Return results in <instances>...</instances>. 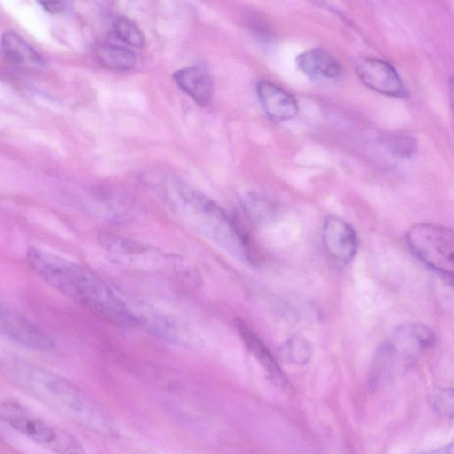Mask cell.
Listing matches in <instances>:
<instances>
[{"label":"cell","mask_w":454,"mask_h":454,"mask_svg":"<svg viewBox=\"0 0 454 454\" xmlns=\"http://www.w3.org/2000/svg\"><path fill=\"white\" fill-rule=\"evenodd\" d=\"M27 260L48 285L101 321L122 328L142 325L140 316L87 267L35 247L27 249Z\"/></svg>","instance_id":"1"},{"label":"cell","mask_w":454,"mask_h":454,"mask_svg":"<svg viewBox=\"0 0 454 454\" xmlns=\"http://www.w3.org/2000/svg\"><path fill=\"white\" fill-rule=\"evenodd\" d=\"M2 371L14 384L51 408L98 434L113 435L111 417L73 383L51 370L7 356Z\"/></svg>","instance_id":"2"},{"label":"cell","mask_w":454,"mask_h":454,"mask_svg":"<svg viewBox=\"0 0 454 454\" xmlns=\"http://www.w3.org/2000/svg\"><path fill=\"white\" fill-rule=\"evenodd\" d=\"M173 202L192 226L222 249L247 263H254L248 238L216 202L180 181L172 184Z\"/></svg>","instance_id":"3"},{"label":"cell","mask_w":454,"mask_h":454,"mask_svg":"<svg viewBox=\"0 0 454 454\" xmlns=\"http://www.w3.org/2000/svg\"><path fill=\"white\" fill-rule=\"evenodd\" d=\"M434 342V331L422 323H406L398 326L376 352L369 377L372 388L387 380L396 366L410 363Z\"/></svg>","instance_id":"4"},{"label":"cell","mask_w":454,"mask_h":454,"mask_svg":"<svg viewBox=\"0 0 454 454\" xmlns=\"http://www.w3.org/2000/svg\"><path fill=\"white\" fill-rule=\"evenodd\" d=\"M0 417L12 429L49 451L85 454L82 443L73 434L38 417L15 400L2 403Z\"/></svg>","instance_id":"5"},{"label":"cell","mask_w":454,"mask_h":454,"mask_svg":"<svg viewBox=\"0 0 454 454\" xmlns=\"http://www.w3.org/2000/svg\"><path fill=\"white\" fill-rule=\"evenodd\" d=\"M406 240L422 262L454 279V230L439 223H419L408 230Z\"/></svg>","instance_id":"6"},{"label":"cell","mask_w":454,"mask_h":454,"mask_svg":"<svg viewBox=\"0 0 454 454\" xmlns=\"http://www.w3.org/2000/svg\"><path fill=\"white\" fill-rule=\"evenodd\" d=\"M0 329L6 339L27 348L48 351L55 345L54 340L47 332L20 313L3 305L0 312Z\"/></svg>","instance_id":"7"},{"label":"cell","mask_w":454,"mask_h":454,"mask_svg":"<svg viewBox=\"0 0 454 454\" xmlns=\"http://www.w3.org/2000/svg\"><path fill=\"white\" fill-rule=\"evenodd\" d=\"M322 240L330 256L341 263L350 262L358 250L359 240L356 230L340 216L329 215L325 219Z\"/></svg>","instance_id":"8"},{"label":"cell","mask_w":454,"mask_h":454,"mask_svg":"<svg viewBox=\"0 0 454 454\" xmlns=\"http://www.w3.org/2000/svg\"><path fill=\"white\" fill-rule=\"evenodd\" d=\"M142 325L154 336L165 341L183 348H200L203 340L184 321L175 316L153 312L140 315Z\"/></svg>","instance_id":"9"},{"label":"cell","mask_w":454,"mask_h":454,"mask_svg":"<svg viewBox=\"0 0 454 454\" xmlns=\"http://www.w3.org/2000/svg\"><path fill=\"white\" fill-rule=\"evenodd\" d=\"M356 71L361 82L378 93L395 98L405 95L401 77L385 60L376 58L363 59L356 64Z\"/></svg>","instance_id":"10"},{"label":"cell","mask_w":454,"mask_h":454,"mask_svg":"<svg viewBox=\"0 0 454 454\" xmlns=\"http://www.w3.org/2000/svg\"><path fill=\"white\" fill-rule=\"evenodd\" d=\"M256 93L264 113L271 121L281 122L297 114L295 98L279 86L262 80L256 85Z\"/></svg>","instance_id":"11"},{"label":"cell","mask_w":454,"mask_h":454,"mask_svg":"<svg viewBox=\"0 0 454 454\" xmlns=\"http://www.w3.org/2000/svg\"><path fill=\"white\" fill-rule=\"evenodd\" d=\"M176 85L199 106H208L214 96V83L208 70L193 65L176 70L173 74Z\"/></svg>","instance_id":"12"},{"label":"cell","mask_w":454,"mask_h":454,"mask_svg":"<svg viewBox=\"0 0 454 454\" xmlns=\"http://www.w3.org/2000/svg\"><path fill=\"white\" fill-rule=\"evenodd\" d=\"M1 52L12 65L27 70H41L46 66L44 58L20 35L5 31L1 37Z\"/></svg>","instance_id":"13"},{"label":"cell","mask_w":454,"mask_h":454,"mask_svg":"<svg viewBox=\"0 0 454 454\" xmlns=\"http://www.w3.org/2000/svg\"><path fill=\"white\" fill-rule=\"evenodd\" d=\"M299 69L313 81L338 79L342 72L341 65L327 51L320 48L309 49L296 58Z\"/></svg>","instance_id":"14"},{"label":"cell","mask_w":454,"mask_h":454,"mask_svg":"<svg viewBox=\"0 0 454 454\" xmlns=\"http://www.w3.org/2000/svg\"><path fill=\"white\" fill-rule=\"evenodd\" d=\"M235 325L246 347L262 364L272 381L281 387L287 386L288 382L281 367L265 343L244 321L237 319Z\"/></svg>","instance_id":"15"},{"label":"cell","mask_w":454,"mask_h":454,"mask_svg":"<svg viewBox=\"0 0 454 454\" xmlns=\"http://www.w3.org/2000/svg\"><path fill=\"white\" fill-rule=\"evenodd\" d=\"M102 247L114 257L128 260L129 262H140L154 260L163 257L155 247L112 233H102L99 236Z\"/></svg>","instance_id":"16"},{"label":"cell","mask_w":454,"mask_h":454,"mask_svg":"<svg viewBox=\"0 0 454 454\" xmlns=\"http://www.w3.org/2000/svg\"><path fill=\"white\" fill-rule=\"evenodd\" d=\"M94 55L100 65L111 70L127 71L136 64L134 52L118 44H99L95 48Z\"/></svg>","instance_id":"17"},{"label":"cell","mask_w":454,"mask_h":454,"mask_svg":"<svg viewBox=\"0 0 454 454\" xmlns=\"http://www.w3.org/2000/svg\"><path fill=\"white\" fill-rule=\"evenodd\" d=\"M312 353L311 343L301 335L290 337L278 348V356L283 362L297 366L306 365Z\"/></svg>","instance_id":"18"},{"label":"cell","mask_w":454,"mask_h":454,"mask_svg":"<svg viewBox=\"0 0 454 454\" xmlns=\"http://www.w3.org/2000/svg\"><path fill=\"white\" fill-rule=\"evenodd\" d=\"M244 210L255 223L270 222L277 215L276 206L257 194L247 193L242 198Z\"/></svg>","instance_id":"19"},{"label":"cell","mask_w":454,"mask_h":454,"mask_svg":"<svg viewBox=\"0 0 454 454\" xmlns=\"http://www.w3.org/2000/svg\"><path fill=\"white\" fill-rule=\"evenodd\" d=\"M113 32L117 39L132 47L141 48L145 36L139 27L127 17H119L113 25Z\"/></svg>","instance_id":"20"},{"label":"cell","mask_w":454,"mask_h":454,"mask_svg":"<svg viewBox=\"0 0 454 454\" xmlns=\"http://www.w3.org/2000/svg\"><path fill=\"white\" fill-rule=\"evenodd\" d=\"M430 404L440 415L454 418V388L435 391L430 397Z\"/></svg>","instance_id":"21"},{"label":"cell","mask_w":454,"mask_h":454,"mask_svg":"<svg viewBox=\"0 0 454 454\" xmlns=\"http://www.w3.org/2000/svg\"><path fill=\"white\" fill-rule=\"evenodd\" d=\"M390 151L399 157H410L416 150V141L407 135H393L387 140Z\"/></svg>","instance_id":"22"},{"label":"cell","mask_w":454,"mask_h":454,"mask_svg":"<svg viewBox=\"0 0 454 454\" xmlns=\"http://www.w3.org/2000/svg\"><path fill=\"white\" fill-rule=\"evenodd\" d=\"M39 4L46 12L54 14L63 12L67 8L66 3L61 1H42Z\"/></svg>","instance_id":"23"},{"label":"cell","mask_w":454,"mask_h":454,"mask_svg":"<svg viewBox=\"0 0 454 454\" xmlns=\"http://www.w3.org/2000/svg\"><path fill=\"white\" fill-rule=\"evenodd\" d=\"M419 454H454V439L443 446L426 450Z\"/></svg>","instance_id":"24"},{"label":"cell","mask_w":454,"mask_h":454,"mask_svg":"<svg viewBox=\"0 0 454 454\" xmlns=\"http://www.w3.org/2000/svg\"><path fill=\"white\" fill-rule=\"evenodd\" d=\"M448 96L454 118V77L450 78L448 83Z\"/></svg>","instance_id":"25"}]
</instances>
